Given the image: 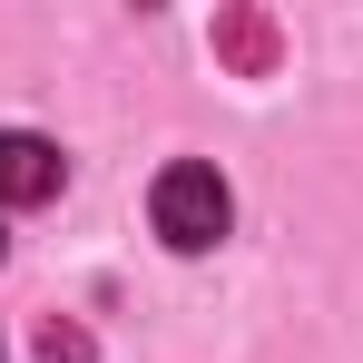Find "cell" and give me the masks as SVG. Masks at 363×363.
Returning <instances> with one entry per match:
<instances>
[{"label":"cell","mask_w":363,"mask_h":363,"mask_svg":"<svg viewBox=\"0 0 363 363\" xmlns=\"http://www.w3.org/2000/svg\"><path fill=\"white\" fill-rule=\"evenodd\" d=\"M147 216H157V236L177 245V255H206V245H226V226H236V196H226V177L206 157H177V167H157V186H147Z\"/></svg>","instance_id":"cell-1"},{"label":"cell","mask_w":363,"mask_h":363,"mask_svg":"<svg viewBox=\"0 0 363 363\" xmlns=\"http://www.w3.org/2000/svg\"><path fill=\"white\" fill-rule=\"evenodd\" d=\"M69 177V157L50 138H30V128H0V206H50Z\"/></svg>","instance_id":"cell-2"},{"label":"cell","mask_w":363,"mask_h":363,"mask_svg":"<svg viewBox=\"0 0 363 363\" xmlns=\"http://www.w3.org/2000/svg\"><path fill=\"white\" fill-rule=\"evenodd\" d=\"M216 50L236 69H275V20H265V10H226V20H216Z\"/></svg>","instance_id":"cell-3"},{"label":"cell","mask_w":363,"mask_h":363,"mask_svg":"<svg viewBox=\"0 0 363 363\" xmlns=\"http://www.w3.org/2000/svg\"><path fill=\"white\" fill-rule=\"evenodd\" d=\"M40 363H89V334H79L69 314H50V324H40Z\"/></svg>","instance_id":"cell-4"},{"label":"cell","mask_w":363,"mask_h":363,"mask_svg":"<svg viewBox=\"0 0 363 363\" xmlns=\"http://www.w3.org/2000/svg\"><path fill=\"white\" fill-rule=\"evenodd\" d=\"M0 245H10V236H0Z\"/></svg>","instance_id":"cell-5"}]
</instances>
